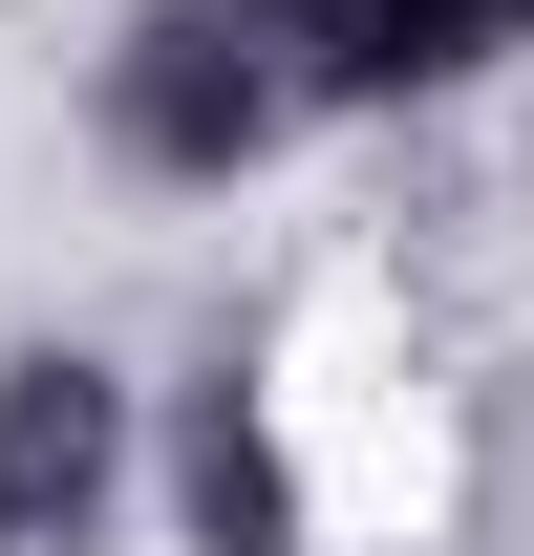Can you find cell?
Instances as JSON below:
<instances>
[{
	"mask_svg": "<svg viewBox=\"0 0 534 556\" xmlns=\"http://www.w3.org/2000/svg\"><path fill=\"white\" fill-rule=\"evenodd\" d=\"M364 108V0H150L129 43V150L150 172H236V150Z\"/></svg>",
	"mask_w": 534,
	"mask_h": 556,
	"instance_id": "1",
	"label": "cell"
},
{
	"mask_svg": "<svg viewBox=\"0 0 534 556\" xmlns=\"http://www.w3.org/2000/svg\"><path fill=\"white\" fill-rule=\"evenodd\" d=\"M107 450H129V407H107V364H0V556H86V514H107Z\"/></svg>",
	"mask_w": 534,
	"mask_h": 556,
	"instance_id": "2",
	"label": "cell"
},
{
	"mask_svg": "<svg viewBox=\"0 0 534 556\" xmlns=\"http://www.w3.org/2000/svg\"><path fill=\"white\" fill-rule=\"evenodd\" d=\"M193 535L214 556H300V471H278V428L236 407V386L193 407Z\"/></svg>",
	"mask_w": 534,
	"mask_h": 556,
	"instance_id": "3",
	"label": "cell"
},
{
	"mask_svg": "<svg viewBox=\"0 0 534 556\" xmlns=\"http://www.w3.org/2000/svg\"><path fill=\"white\" fill-rule=\"evenodd\" d=\"M492 43H534V0H364V108H385V86L492 65Z\"/></svg>",
	"mask_w": 534,
	"mask_h": 556,
	"instance_id": "4",
	"label": "cell"
}]
</instances>
